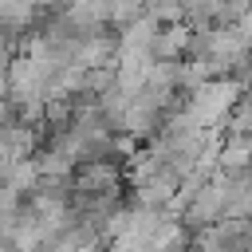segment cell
Segmentation results:
<instances>
[{
	"label": "cell",
	"mask_w": 252,
	"mask_h": 252,
	"mask_svg": "<svg viewBox=\"0 0 252 252\" xmlns=\"http://www.w3.org/2000/svg\"><path fill=\"white\" fill-rule=\"evenodd\" d=\"M240 94H244V87H240L236 79L217 75V79H205V83L189 87L185 110H189L201 126H224V118H228V110L240 102Z\"/></svg>",
	"instance_id": "6da1fadb"
},
{
	"label": "cell",
	"mask_w": 252,
	"mask_h": 252,
	"mask_svg": "<svg viewBox=\"0 0 252 252\" xmlns=\"http://www.w3.org/2000/svg\"><path fill=\"white\" fill-rule=\"evenodd\" d=\"M189 39H193V32L181 20H173V24L158 28L150 51H154V59H181V55H189Z\"/></svg>",
	"instance_id": "7a4b0ae2"
},
{
	"label": "cell",
	"mask_w": 252,
	"mask_h": 252,
	"mask_svg": "<svg viewBox=\"0 0 252 252\" xmlns=\"http://www.w3.org/2000/svg\"><path fill=\"white\" fill-rule=\"evenodd\" d=\"M217 165L228 173H240L252 165V138L248 134H228L224 146H217Z\"/></svg>",
	"instance_id": "3957f363"
},
{
	"label": "cell",
	"mask_w": 252,
	"mask_h": 252,
	"mask_svg": "<svg viewBox=\"0 0 252 252\" xmlns=\"http://www.w3.org/2000/svg\"><path fill=\"white\" fill-rule=\"evenodd\" d=\"M35 165H39V177H67L71 165H75V158H71L63 146H51V150L35 154Z\"/></svg>",
	"instance_id": "277c9868"
}]
</instances>
